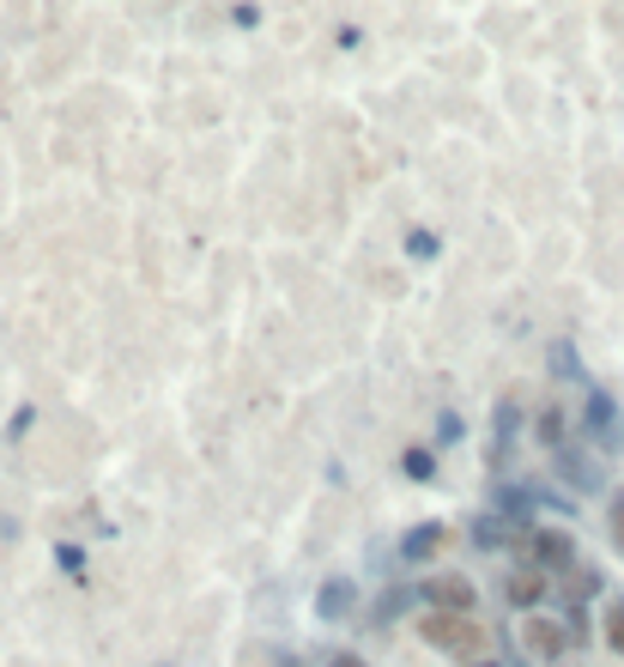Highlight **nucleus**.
<instances>
[{"label":"nucleus","instance_id":"nucleus-6","mask_svg":"<svg viewBox=\"0 0 624 667\" xmlns=\"http://www.w3.org/2000/svg\"><path fill=\"white\" fill-rule=\"evenodd\" d=\"M437 546H443V529H419V534L407 541V553H412V558H424V553H437Z\"/></svg>","mask_w":624,"mask_h":667},{"label":"nucleus","instance_id":"nucleus-5","mask_svg":"<svg viewBox=\"0 0 624 667\" xmlns=\"http://www.w3.org/2000/svg\"><path fill=\"white\" fill-rule=\"evenodd\" d=\"M540 595H545V576H540V571H522V576L510 583V601H522V607H528V601H540Z\"/></svg>","mask_w":624,"mask_h":667},{"label":"nucleus","instance_id":"nucleus-9","mask_svg":"<svg viewBox=\"0 0 624 667\" xmlns=\"http://www.w3.org/2000/svg\"><path fill=\"white\" fill-rule=\"evenodd\" d=\"M613 541H618V546H624V504H618V510H613Z\"/></svg>","mask_w":624,"mask_h":667},{"label":"nucleus","instance_id":"nucleus-10","mask_svg":"<svg viewBox=\"0 0 624 667\" xmlns=\"http://www.w3.org/2000/svg\"><path fill=\"white\" fill-rule=\"evenodd\" d=\"M334 667H364V661H334Z\"/></svg>","mask_w":624,"mask_h":667},{"label":"nucleus","instance_id":"nucleus-4","mask_svg":"<svg viewBox=\"0 0 624 667\" xmlns=\"http://www.w3.org/2000/svg\"><path fill=\"white\" fill-rule=\"evenodd\" d=\"M534 558H540V571H557V564H570V541H564V534H540Z\"/></svg>","mask_w":624,"mask_h":667},{"label":"nucleus","instance_id":"nucleus-3","mask_svg":"<svg viewBox=\"0 0 624 667\" xmlns=\"http://www.w3.org/2000/svg\"><path fill=\"white\" fill-rule=\"evenodd\" d=\"M528 649L552 661L557 649H564V625H552V619H528Z\"/></svg>","mask_w":624,"mask_h":667},{"label":"nucleus","instance_id":"nucleus-8","mask_svg":"<svg viewBox=\"0 0 624 667\" xmlns=\"http://www.w3.org/2000/svg\"><path fill=\"white\" fill-rule=\"evenodd\" d=\"M557 419H564V413H545V419H540V438H545V443L564 438V425H557Z\"/></svg>","mask_w":624,"mask_h":667},{"label":"nucleus","instance_id":"nucleus-7","mask_svg":"<svg viewBox=\"0 0 624 667\" xmlns=\"http://www.w3.org/2000/svg\"><path fill=\"white\" fill-rule=\"evenodd\" d=\"M606 644H613L618 656H624V601H618L613 613H606Z\"/></svg>","mask_w":624,"mask_h":667},{"label":"nucleus","instance_id":"nucleus-1","mask_svg":"<svg viewBox=\"0 0 624 667\" xmlns=\"http://www.w3.org/2000/svg\"><path fill=\"white\" fill-rule=\"evenodd\" d=\"M424 637H431L437 649H454V656H473L479 649V632H473L467 613H431V619H424Z\"/></svg>","mask_w":624,"mask_h":667},{"label":"nucleus","instance_id":"nucleus-2","mask_svg":"<svg viewBox=\"0 0 624 667\" xmlns=\"http://www.w3.org/2000/svg\"><path fill=\"white\" fill-rule=\"evenodd\" d=\"M431 601H437L443 613H473V588H467L461 576H437V583H431Z\"/></svg>","mask_w":624,"mask_h":667}]
</instances>
